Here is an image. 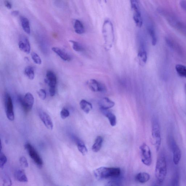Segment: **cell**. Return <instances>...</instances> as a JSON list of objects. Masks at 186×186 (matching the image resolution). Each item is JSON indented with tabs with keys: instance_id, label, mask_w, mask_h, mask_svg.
Instances as JSON below:
<instances>
[{
	"instance_id": "obj_1",
	"label": "cell",
	"mask_w": 186,
	"mask_h": 186,
	"mask_svg": "<svg viewBox=\"0 0 186 186\" xmlns=\"http://www.w3.org/2000/svg\"><path fill=\"white\" fill-rule=\"evenodd\" d=\"M93 173L97 180H102L109 178H119L121 174V170L119 167H102L96 169Z\"/></svg>"
},
{
	"instance_id": "obj_2",
	"label": "cell",
	"mask_w": 186,
	"mask_h": 186,
	"mask_svg": "<svg viewBox=\"0 0 186 186\" xmlns=\"http://www.w3.org/2000/svg\"><path fill=\"white\" fill-rule=\"evenodd\" d=\"M167 172V163L165 158L163 155H160L157 161L155 168V176L158 183L161 184L163 182Z\"/></svg>"
},
{
	"instance_id": "obj_3",
	"label": "cell",
	"mask_w": 186,
	"mask_h": 186,
	"mask_svg": "<svg viewBox=\"0 0 186 186\" xmlns=\"http://www.w3.org/2000/svg\"><path fill=\"white\" fill-rule=\"evenodd\" d=\"M152 136L154 144L157 151L159 150L161 144L160 129L159 122L156 119H153L152 122Z\"/></svg>"
},
{
	"instance_id": "obj_4",
	"label": "cell",
	"mask_w": 186,
	"mask_h": 186,
	"mask_svg": "<svg viewBox=\"0 0 186 186\" xmlns=\"http://www.w3.org/2000/svg\"><path fill=\"white\" fill-rule=\"evenodd\" d=\"M4 102L6 114L8 119L11 121L14 120V113L13 101L10 95L8 93H6L4 96Z\"/></svg>"
},
{
	"instance_id": "obj_5",
	"label": "cell",
	"mask_w": 186,
	"mask_h": 186,
	"mask_svg": "<svg viewBox=\"0 0 186 186\" xmlns=\"http://www.w3.org/2000/svg\"><path fill=\"white\" fill-rule=\"evenodd\" d=\"M141 161L145 165L149 166L151 165L152 158L151 151L147 144L143 143L140 147Z\"/></svg>"
},
{
	"instance_id": "obj_6",
	"label": "cell",
	"mask_w": 186,
	"mask_h": 186,
	"mask_svg": "<svg viewBox=\"0 0 186 186\" xmlns=\"http://www.w3.org/2000/svg\"><path fill=\"white\" fill-rule=\"evenodd\" d=\"M132 9L133 11V18L135 24L138 27H140L143 24V19L140 11L138 0H130Z\"/></svg>"
},
{
	"instance_id": "obj_7",
	"label": "cell",
	"mask_w": 186,
	"mask_h": 186,
	"mask_svg": "<svg viewBox=\"0 0 186 186\" xmlns=\"http://www.w3.org/2000/svg\"><path fill=\"white\" fill-rule=\"evenodd\" d=\"M20 103L26 113L31 110L34 103V98L33 95L30 93H28L24 98L19 97Z\"/></svg>"
},
{
	"instance_id": "obj_8",
	"label": "cell",
	"mask_w": 186,
	"mask_h": 186,
	"mask_svg": "<svg viewBox=\"0 0 186 186\" xmlns=\"http://www.w3.org/2000/svg\"><path fill=\"white\" fill-rule=\"evenodd\" d=\"M25 148L29 153V156L39 167H41L43 165V161L41 156L33 145L30 143H27L25 145Z\"/></svg>"
},
{
	"instance_id": "obj_9",
	"label": "cell",
	"mask_w": 186,
	"mask_h": 186,
	"mask_svg": "<svg viewBox=\"0 0 186 186\" xmlns=\"http://www.w3.org/2000/svg\"><path fill=\"white\" fill-rule=\"evenodd\" d=\"M39 115L40 119L42 121L45 126L49 130H53V123L50 116L42 110H39Z\"/></svg>"
},
{
	"instance_id": "obj_10",
	"label": "cell",
	"mask_w": 186,
	"mask_h": 186,
	"mask_svg": "<svg viewBox=\"0 0 186 186\" xmlns=\"http://www.w3.org/2000/svg\"><path fill=\"white\" fill-rule=\"evenodd\" d=\"M171 146L173 153V161L175 165L179 164L181 157L180 150L174 140L171 141Z\"/></svg>"
},
{
	"instance_id": "obj_11",
	"label": "cell",
	"mask_w": 186,
	"mask_h": 186,
	"mask_svg": "<svg viewBox=\"0 0 186 186\" xmlns=\"http://www.w3.org/2000/svg\"><path fill=\"white\" fill-rule=\"evenodd\" d=\"M88 85L89 88L93 92H103L106 90L105 86L95 79L90 80Z\"/></svg>"
},
{
	"instance_id": "obj_12",
	"label": "cell",
	"mask_w": 186,
	"mask_h": 186,
	"mask_svg": "<svg viewBox=\"0 0 186 186\" xmlns=\"http://www.w3.org/2000/svg\"><path fill=\"white\" fill-rule=\"evenodd\" d=\"M46 82L48 84L49 89H55L57 83V78L56 75L51 70H48L46 73Z\"/></svg>"
},
{
	"instance_id": "obj_13",
	"label": "cell",
	"mask_w": 186,
	"mask_h": 186,
	"mask_svg": "<svg viewBox=\"0 0 186 186\" xmlns=\"http://www.w3.org/2000/svg\"><path fill=\"white\" fill-rule=\"evenodd\" d=\"M19 47L21 51L27 54L30 53L31 51V46L29 40L25 36L21 37L19 40Z\"/></svg>"
},
{
	"instance_id": "obj_14",
	"label": "cell",
	"mask_w": 186,
	"mask_h": 186,
	"mask_svg": "<svg viewBox=\"0 0 186 186\" xmlns=\"http://www.w3.org/2000/svg\"><path fill=\"white\" fill-rule=\"evenodd\" d=\"M100 109L108 110L115 105V103L108 98H104L100 100L99 102Z\"/></svg>"
},
{
	"instance_id": "obj_15",
	"label": "cell",
	"mask_w": 186,
	"mask_h": 186,
	"mask_svg": "<svg viewBox=\"0 0 186 186\" xmlns=\"http://www.w3.org/2000/svg\"><path fill=\"white\" fill-rule=\"evenodd\" d=\"M52 50L60 57L61 59L66 61H70L71 60V57L66 52L61 50L58 47L52 48Z\"/></svg>"
},
{
	"instance_id": "obj_16",
	"label": "cell",
	"mask_w": 186,
	"mask_h": 186,
	"mask_svg": "<svg viewBox=\"0 0 186 186\" xmlns=\"http://www.w3.org/2000/svg\"><path fill=\"white\" fill-rule=\"evenodd\" d=\"M102 113L108 119L110 125L112 127H114L117 123L116 118L115 115L111 112L108 111V110L100 109Z\"/></svg>"
},
{
	"instance_id": "obj_17",
	"label": "cell",
	"mask_w": 186,
	"mask_h": 186,
	"mask_svg": "<svg viewBox=\"0 0 186 186\" xmlns=\"http://www.w3.org/2000/svg\"><path fill=\"white\" fill-rule=\"evenodd\" d=\"M80 105L81 110L86 113H88L93 109L92 104L85 100H81L80 102Z\"/></svg>"
},
{
	"instance_id": "obj_18",
	"label": "cell",
	"mask_w": 186,
	"mask_h": 186,
	"mask_svg": "<svg viewBox=\"0 0 186 186\" xmlns=\"http://www.w3.org/2000/svg\"><path fill=\"white\" fill-rule=\"evenodd\" d=\"M103 141L102 137L98 136L95 140L94 143L92 147V150L94 153H98L101 148Z\"/></svg>"
},
{
	"instance_id": "obj_19",
	"label": "cell",
	"mask_w": 186,
	"mask_h": 186,
	"mask_svg": "<svg viewBox=\"0 0 186 186\" xmlns=\"http://www.w3.org/2000/svg\"><path fill=\"white\" fill-rule=\"evenodd\" d=\"M20 21L23 30L28 34H30L31 33V29L28 19L25 17L21 16L20 17Z\"/></svg>"
},
{
	"instance_id": "obj_20",
	"label": "cell",
	"mask_w": 186,
	"mask_h": 186,
	"mask_svg": "<svg viewBox=\"0 0 186 186\" xmlns=\"http://www.w3.org/2000/svg\"><path fill=\"white\" fill-rule=\"evenodd\" d=\"M15 176L17 180L20 182H27L28 180L26 174L21 170H16L15 172Z\"/></svg>"
},
{
	"instance_id": "obj_21",
	"label": "cell",
	"mask_w": 186,
	"mask_h": 186,
	"mask_svg": "<svg viewBox=\"0 0 186 186\" xmlns=\"http://www.w3.org/2000/svg\"><path fill=\"white\" fill-rule=\"evenodd\" d=\"M150 176L149 174L145 172L139 173L136 176V180L141 183L147 182L150 179Z\"/></svg>"
},
{
	"instance_id": "obj_22",
	"label": "cell",
	"mask_w": 186,
	"mask_h": 186,
	"mask_svg": "<svg viewBox=\"0 0 186 186\" xmlns=\"http://www.w3.org/2000/svg\"><path fill=\"white\" fill-rule=\"evenodd\" d=\"M74 29L75 32L79 34H82L85 32V29H84L83 24L79 20H76L75 21L74 25Z\"/></svg>"
},
{
	"instance_id": "obj_23",
	"label": "cell",
	"mask_w": 186,
	"mask_h": 186,
	"mask_svg": "<svg viewBox=\"0 0 186 186\" xmlns=\"http://www.w3.org/2000/svg\"><path fill=\"white\" fill-rule=\"evenodd\" d=\"M147 29L151 38L152 44L153 46H155L157 43V38L154 27L153 24H148Z\"/></svg>"
},
{
	"instance_id": "obj_24",
	"label": "cell",
	"mask_w": 186,
	"mask_h": 186,
	"mask_svg": "<svg viewBox=\"0 0 186 186\" xmlns=\"http://www.w3.org/2000/svg\"><path fill=\"white\" fill-rule=\"evenodd\" d=\"M76 142L78 150L80 153L83 156L86 155L88 153V150L83 142L81 140L77 139Z\"/></svg>"
},
{
	"instance_id": "obj_25",
	"label": "cell",
	"mask_w": 186,
	"mask_h": 186,
	"mask_svg": "<svg viewBox=\"0 0 186 186\" xmlns=\"http://www.w3.org/2000/svg\"><path fill=\"white\" fill-rule=\"evenodd\" d=\"M24 73L29 79L33 80L35 77L34 70L31 66H28L26 67Z\"/></svg>"
},
{
	"instance_id": "obj_26",
	"label": "cell",
	"mask_w": 186,
	"mask_h": 186,
	"mask_svg": "<svg viewBox=\"0 0 186 186\" xmlns=\"http://www.w3.org/2000/svg\"><path fill=\"white\" fill-rule=\"evenodd\" d=\"M176 72L180 76L186 78V67L185 66L177 64L175 67Z\"/></svg>"
},
{
	"instance_id": "obj_27",
	"label": "cell",
	"mask_w": 186,
	"mask_h": 186,
	"mask_svg": "<svg viewBox=\"0 0 186 186\" xmlns=\"http://www.w3.org/2000/svg\"><path fill=\"white\" fill-rule=\"evenodd\" d=\"M138 58L140 62L145 63L147 61L146 52L145 51L141 50L138 54Z\"/></svg>"
},
{
	"instance_id": "obj_28",
	"label": "cell",
	"mask_w": 186,
	"mask_h": 186,
	"mask_svg": "<svg viewBox=\"0 0 186 186\" xmlns=\"http://www.w3.org/2000/svg\"><path fill=\"white\" fill-rule=\"evenodd\" d=\"M70 42L73 44V49L75 51L81 52L83 50V48L79 43L73 41H70Z\"/></svg>"
},
{
	"instance_id": "obj_29",
	"label": "cell",
	"mask_w": 186,
	"mask_h": 186,
	"mask_svg": "<svg viewBox=\"0 0 186 186\" xmlns=\"http://www.w3.org/2000/svg\"><path fill=\"white\" fill-rule=\"evenodd\" d=\"M31 56L32 59L33 60L35 64H38V65H41L42 63L41 60L39 55L37 53L33 52L31 54Z\"/></svg>"
},
{
	"instance_id": "obj_30",
	"label": "cell",
	"mask_w": 186,
	"mask_h": 186,
	"mask_svg": "<svg viewBox=\"0 0 186 186\" xmlns=\"http://www.w3.org/2000/svg\"><path fill=\"white\" fill-rule=\"evenodd\" d=\"M0 154V167L1 168H2L4 166L6 163L7 162V158L4 153L1 151Z\"/></svg>"
},
{
	"instance_id": "obj_31",
	"label": "cell",
	"mask_w": 186,
	"mask_h": 186,
	"mask_svg": "<svg viewBox=\"0 0 186 186\" xmlns=\"http://www.w3.org/2000/svg\"><path fill=\"white\" fill-rule=\"evenodd\" d=\"M70 114L68 110L65 108H63L61 112V117L63 119H65L68 117Z\"/></svg>"
},
{
	"instance_id": "obj_32",
	"label": "cell",
	"mask_w": 186,
	"mask_h": 186,
	"mask_svg": "<svg viewBox=\"0 0 186 186\" xmlns=\"http://www.w3.org/2000/svg\"><path fill=\"white\" fill-rule=\"evenodd\" d=\"M19 161L20 163L23 167L26 168V167H28V162L27 160L25 157L24 156L21 157L20 158Z\"/></svg>"
},
{
	"instance_id": "obj_33",
	"label": "cell",
	"mask_w": 186,
	"mask_h": 186,
	"mask_svg": "<svg viewBox=\"0 0 186 186\" xmlns=\"http://www.w3.org/2000/svg\"><path fill=\"white\" fill-rule=\"evenodd\" d=\"M38 94L39 97L41 100H44L46 98L47 94L45 90L43 89H41L38 92Z\"/></svg>"
},
{
	"instance_id": "obj_34",
	"label": "cell",
	"mask_w": 186,
	"mask_h": 186,
	"mask_svg": "<svg viewBox=\"0 0 186 186\" xmlns=\"http://www.w3.org/2000/svg\"><path fill=\"white\" fill-rule=\"evenodd\" d=\"M179 176L178 174H175L172 181V185L177 186L179 184Z\"/></svg>"
},
{
	"instance_id": "obj_35",
	"label": "cell",
	"mask_w": 186,
	"mask_h": 186,
	"mask_svg": "<svg viewBox=\"0 0 186 186\" xmlns=\"http://www.w3.org/2000/svg\"><path fill=\"white\" fill-rule=\"evenodd\" d=\"M3 182H4V185L9 186L11 185L12 182L11 180L8 176H4V179H3Z\"/></svg>"
},
{
	"instance_id": "obj_36",
	"label": "cell",
	"mask_w": 186,
	"mask_h": 186,
	"mask_svg": "<svg viewBox=\"0 0 186 186\" xmlns=\"http://www.w3.org/2000/svg\"><path fill=\"white\" fill-rule=\"evenodd\" d=\"M180 4L181 7L186 12V0H181Z\"/></svg>"
},
{
	"instance_id": "obj_37",
	"label": "cell",
	"mask_w": 186,
	"mask_h": 186,
	"mask_svg": "<svg viewBox=\"0 0 186 186\" xmlns=\"http://www.w3.org/2000/svg\"><path fill=\"white\" fill-rule=\"evenodd\" d=\"M4 4H5V6L8 9H10L12 8V4L10 1H4Z\"/></svg>"
},
{
	"instance_id": "obj_38",
	"label": "cell",
	"mask_w": 186,
	"mask_h": 186,
	"mask_svg": "<svg viewBox=\"0 0 186 186\" xmlns=\"http://www.w3.org/2000/svg\"><path fill=\"white\" fill-rule=\"evenodd\" d=\"M19 14V11H12L11 13L12 15L14 16H18Z\"/></svg>"
},
{
	"instance_id": "obj_39",
	"label": "cell",
	"mask_w": 186,
	"mask_h": 186,
	"mask_svg": "<svg viewBox=\"0 0 186 186\" xmlns=\"http://www.w3.org/2000/svg\"><path fill=\"white\" fill-rule=\"evenodd\" d=\"M185 92H186V84L185 86Z\"/></svg>"
},
{
	"instance_id": "obj_40",
	"label": "cell",
	"mask_w": 186,
	"mask_h": 186,
	"mask_svg": "<svg viewBox=\"0 0 186 186\" xmlns=\"http://www.w3.org/2000/svg\"><path fill=\"white\" fill-rule=\"evenodd\" d=\"M104 1H106V0H104Z\"/></svg>"
}]
</instances>
